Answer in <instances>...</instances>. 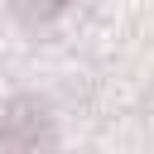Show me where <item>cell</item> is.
<instances>
[{"label": "cell", "instance_id": "cell-2", "mask_svg": "<svg viewBox=\"0 0 154 154\" xmlns=\"http://www.w3.org/2000/svg\"><path fill=\"white\" fill-rule=\"evenodd\" d=\"M63 5H67V0H24V10H29V14H38V19H48V14H58Z\"/></svg>", "mask_w": 154, "mask_h": 154}, {"label": "cell", "instance_id": "cell-1", "mask_svg": "<svg viewBox=\"0 0 154 154\" xmlns=\"http://www.w3.org/2000/svg\"><path fill=\"white\" fill-rule=\"evenodd\" d=\"M0 144H14V149L38 144V116H34V106H19V111L5 116V125H0Z\"/></svg>", "mask_w": 154, "mask_h": 154}]
</instances>
